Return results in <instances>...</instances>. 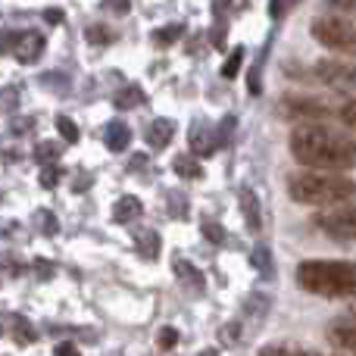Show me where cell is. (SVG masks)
Returning a JSON list of instances; mask_svg holds the SVG:
<instances>
[{"mask_svg":"<svg viewBox=\"0 0 356 356\" xmlns=\"http://www.w3.org/2000/svg\"><path fill=\"white\" fill-rule=\"evenodd\" d=\"M291 154L297 163L325 172L356 166V138H347L322 122H303L291 131Z\"/></svg>","mask_w":356,"mask_h":356,"instance_id":"6da1fadb","label":"cell"},{"mask_svg":"<svg viewBox=\"0 0 356 356\" xmlns=\"http://www.w3.org/2000/svg\"><path fill=\"white\" fill-rule=\"evenodd\" d=\"M297 284L319 297H353L356 263L353 259H303L297 266Z\"/></svg>","mask_w":356,"mask_h":356,"instance_id":"7a4b0ae2","label":"cell"},{"mask_svg":"<svg viewBox=\"0 0 356 356\" xmlns=\"http://www.w3.org/2000/svg\"><path fill=\"white\" fill-rule=\"evenodd\" d=\"M291 200L307 203V207H338L356 194V181L338 172H294L288 175Z\"/></svg>","mask_w":356,"mask_h":356,"instance_id":"3957f363","label":"cell"},{"mask_svg":"<svg viewBox=\"0 0 356 356\" xmlns=\"http://www.w3.org/2000/svg\"><path fill=\"white\" fill-rule=\"evenodd\" d=\"M313 38L338 54H356V22L344 13H322L313 19Z\"/></svg>","mask_w":356,"mask_h":356,"instance_id":"277c9868","label":"cell"},{"mask_svg":"<svg viewBox=\"0 0 356 356\" xmlns=\"http://www.w3.org/2000/svg\"><path fill=\"white\" fill-rule=\"evenodd\" d=\"M275 113L282 119H291V122H325V119L338 116L328 104L316 97H300V94H288L275 104Z\"/></svg>","mask_w":356,"mask_h":356,"instance_id":"5b68a950","label":"cell"},{"mask_svg":"<svg viewBox=\"0 0 356 356\" xmlns=\"http://www.w3.org/2000/svg\"><path fill=\"white\" fill-rule=\"evenodd\" d=\"M316 79L325 88L356 100V63H341V60H319L316 63Z\"/></svg>","mask_w":356,"mask_h":356,"instance_id":"8992f818","label":"cell"},{"mask_svg":"<svg viewBox=\"0 0 356 356\" xmlns=\"http://www.w3.org/2000/svg\"><path fill=\"white\" fill-rule=\"evenodd\" d=\"M316 225L334 241H356V203L325 209L316 216Z\"/></svg>","mask_w":356,"mask_h":356,"instance_id":"52a82bcc","label":"cell"},{"mask_svg":"<svg viewBox=\"0 0 356 356\" xmlns=\"http://www.w3.org/2000/svg\"><path fill=\"white\" fill-rule=\"evenodd\" d=\"M3 50H10L19 63H35L44 54V35L41 31H16L3 38Z\"/></svg>","mask_w":356,"mask_h":356,"instance_id":"ba28073f","label":"cell"},{"mask_svg":"<svg viewBox=\"0 0 356 356\" xmlns=\"http://www.w3.org/2000/svg\"><path fill=\"white\" fill-rule=\"evenodd\" d=\"M219 147H222L219 131L213 135V129H209L207 122H194V125H191V150H194L197 156H209V154H216Z\"/></svg>","mask_w":356,"mask_h":356,"instance_id":"9c48e42d","label":"cell"},{"mask_svg":"<svg viewBox=\"0 0 356 356\" xmlns=\"http://www.w3.org/2000/svg\"><path fill=\"white\" fill-rule=\"evenodd\" d=\"M328 341L341 350H356V319L353 316H341L328 325Z\"/></svg>","mask_w":356,"mask_h":356,"instance_id":"30bf717a","label":"cell"},{"mask_svg":"<svg viewBox=\"0 0 356 356\" xmlns=\"http://www.w3.org/2000/svg\"><path fill=\"white\" fill-rule=\"evenodd\" d=\"M144 138H147V147L150 150L169 147V141L175 138V122H172V119H154V122L147 125V131H144Z\"/></svg>","mask_w":356,"mask_h":356,"instance_id":"8fae6325","label":"cell"},{"mask_svg":"<svg viewBox=\"0 0 356 356\" xmlns=\"http://www.w3.org/2000/svg\"><path fill=\"white\" fill-rule=\"evenodd\" d=\"M104 144L113 150V154H122V150L131 144V129L122 122V119H113V122H106V129H104Z\"/></svg>","mask_w":356,"mask_h":356,"instance_id":"7c38bea8","label":"cell"},{"mask_svg":"<svg viewBox=\"0 0 356 356\" xmlns=\"http://www.w3.org/2000/svg\"><path fill=\"white\" fill-rule=\"evenodd\" d=\"M172 272H175V278H178V282H181L188 291H194V294H203V288H207V278H203V272L194 269L188 259H175V263H172Z\"/></svg>","mask_w":356,"mask_h":356,"instance_id":"4fadbf2b","label":"cell"},{"mask_svg":"<svg viewBox=\"0 0 356 356\" xmlns=\"http://www.w3.org/2000/svg\"><path fill=\"white\" fill-rule=\"evenodd\" d=\"M250 266L257 269V275L259 278H266L269 282L272 275H275V263H272V250H269V244L266 241H259V244H253V250H250Z\"/></svg>","mask_w":356,"mask_h":356,"instance_id":"5bb4252c","label":"cell"},{"mask_svg":"<svg viewBox=\"0 0 356 356\" xmlns=\"http://www.w3.org/2000/svg\"><path fill=\"white\" fill-rule=\"evenodd\" d=\"M238 200H241V213H244L247 228H250V232H259V228H263V219H259V200H257V194H253L250 188H241Z\"/></svg>","mask_w":356,"mask_h":356,"instance_id":"9a60e30c","label":"cell"},{"mask_svg":"<svg viewBox=\"0 0 356 356\" xmlns=\"http://www.w3.org/2000/svg\"><path fill=\"white\" fill-rule=\"evenodd\" d=\"M141 213H144L141 200H138V197H131V194H125L122 200H116V207H113V219H116L119 225H125V222H135Z\"/></svg>","mask_w":356,"mask_h":356,"instance_id":"2e32d148","label":"cell"},{"mask_svg":"<svg viewBox=\"0 0 356 356\" xmlns=\"http://www.w3.org/2000/svg\"><path fill=\"white\" fill-rule=\"evenodd\" d=\"M269 307H272L269 294H263V291H253V294L247 297V303H244V313H247V319H253V325H259V322L266 319V313H269Z\"/></svg>","mask_w":356,"mask_h":356,"instance_id":"e0dca14e","label":"cell"},{"mask_svg":"<svg viewBox=\"0 0 356 356\" xmlns=\"http://www.w3.org/2000/svg\"><path fill=\"white\" fill-rule=\"evenodd\" d=\"M135 247L144 259H156L160 257V234H156L154 228H141V232L135 234Z\"/></svg>","mask_w":356,"mask_h":356,"instance_id":"ac0fdd59","label":"cell"},{"mask_svg":"<svg viewBox=\"0 0 356 356\" xmlns=\"http://www.w3.org/2000/svg\"><path fill=\"white\" fill-rule=\"evenodd\" d=\"M144 100H147V94H144L141 85H125L122 91L113 97V104H116V110H131V106H141Z\"/></svg>","mask_w":356,"mask_h":356,"instance_id":"d6986e66","label":"cell"},{"mask_svg":"<svg viewBox=\"0 0 356 356\" xmlns=\"http://www.w3.org/2000/svg\"><path fill=\"white\" fill-rule=\"evenodd\" d=\"M172 172L181 175V178H200L203 166H200V160H197V156L181 154V156H175V160H172Z\"/></svg>","mask_w":356,"mask_h":356,"instance_id":"ffe728a7","label":"cell"},{"mask_svg":"<svg viewBox=\"0 0 356 356\" xmlns=\"http://www.w3.org/2000/svg\"><path fill=\"white\" fill-rule=\"evenodd\" d=\"M181 35H184V25L181 22H169V25H163V29H156L150 38H154L156 47H172Z\"/></svg>","mask_w":356,"mask_h":356,"instance_id":"44dd1931","label":"cell"},{"mask_svg":"<svg viewBox=\"0 0 356 356\" xmlns=\"http://www.w3.org/2000/svg\"><path fill=\"white\" fill-rule=\"evenodd\" d=\"M10 332H13V338H16V344H31V341L38 338L35 328H31L22 316H10Z\"/></svg>","mask_w":356,"mask_h":356,"instance_id":"7402d4cb","label":"cell"},{"mask_svg":"<svg viewBox=\"0 0 356 356\" xmlns=\"http://www.w3.org/2000/svg\"><path fill=\"white\" fill-rule=\"evenodd\" d=\"M259 356H319L307 347H297V344H269L259 350Z\"/></svg>","mask_w":356,"mask_h":356,"instance_id":"603a6c76","label":"cell"},{"mask_svg":"<svg viewBox=\"0 0 356 356\" xmlns=\"http://www.w3.org/2000/svg\"><path fill=\"white\" fill-rule=\"evenodd\" d=\"M200 232L209 238V244H225V238H228V234H225V228H222L216 219H207V216H203V219H200Z\"/></svg>","mask_w":356,"mask_h":356,"instance_id":"cb8c5ba5","label":"cell"},{"mask_svg":"<svg viewBox=\"0 0 356 356\" xmlns=\"http://www.w3.org/2000/svg\"><path fill=\"white\" fill-rule=\"evenodd\" d=\"M334 113H338V119L347 125L350 131H356V100H341L338 106H334Z\"/></svg>","mask_w":356,"mask_h":356,"instance_id":"d4e9b609","label":"cell"},{"mask_svg":"<svg viewBox=\"0 0 356 356\" xmlns=\"http://www.w3.org/2000/svg\"><path fill=\"white\" fill-rule=\"evenodd\" d=\"M35 160L41 163V166H50L54 160H60V144H38L35 147Z\"/></svg>","mask_w":356,"mask_h":356,"instance_id":"484cf974","label":"cell"},{"mask_svg":"<svg viewBox=\"0 0 356 356\" xmlns=\"http://www.w3.org/2000/svg\"><path fill=\"white\" fill-rule=\"evenodd\" d=\"M241 63H244V47H234L232 54H228L225 66H222V75H225V79H234L238 69H241Z\"/></svg>","mask_w":356,"mask_h":356,"instance_id":"4316f807","label":"cell"},{"mask_svg":"<svg viewBox=\"0 0 356 356\" xmlns=\"http://www.w3.org/2000/svg\"><path fill=\"white\" fill-rule=\"evenodd\" d=\"M35 222H38V228H41V234H56V228H60L56 216L47 213V209H38V213H35Z\"/></svg>","mask_w":356,"mask_h":356,"instance_id":"83f0119b","label":"cell"},{"mask_svg":"<svg viewBox=\"0 0 356 356\" xmlns=\"http://www.w3.org/2000/svg\"><path fill=\"white\" fill-rule=\"evenodd\" d=\"M56 131H60V135L66 138L69 144H75V141H79V125H75L69 116H56Z\"/></svg>","mask_w":356,"mask_h":356,"instance_id":"f1b7e54d","label":"cell"},{"mask_svg":"<svg viewBox=\"0 0 356 356\" xmlns=\"http://www.w3.org/2000/svg\"><path fill=\"white\" fill-rule=\"evenodd\" d=\"M85 38H88L91 44H110V41H113V31L106 29V25H88Z\"/></svg>","mask_w":356,"mask_h":356,"instance_id":"f546056e","label":"cell"},{"mask_svg":"<svg viewBox=\"0 0 356 356\" xmlns=\"http://www.w3.org/2000/svg\"><path fill=\"white\" fill-rule=\"evenodd\" d=\"M247 6V0H216L213 3V13H216V19H222L225 16V13H238V10H244Z\"/></svg>","mask_w":356,"mask_h":356,"instance_id":"4dcf8cb0","label":"cell"},{"mask_svg":"<svg viewBox=\"0 0 356 356\" xmlns=\"http://www.w3.org/2000/svg\"><path fill=\"white\" fill-rule=\"evenodd\" d=\"M219 338H222V344L234 347V344H238V338H241V325H238V322H228V325H222Z\"/></svg>","mask_w":356,"mask_h":356,"instance_id":"1f68e13d","label":"cell"},{"mask_svg":"<svg viewBox=\"0 0 356 356\" xmlns=\"http://www.w3.org/2000/svg\"><path fill=\"white\" fill-rule=\"evenodd\" d=\"M104 10L113 13V16H125L131 10V0H104Z\"/></svg>","mask_w":356,"mask_h":356,"instance_id":"d6a6232c","label":"cell"},{"mask_svg":"<svg viewBox=\"0 0 356 356\" xmlns=\"http://www.w3.org/2000/svg\"><path fill=\"white\" fill-rule=\"evenodd\" d=\"M60 181V169L50 163V166H44L41 169V188H54V184Z\"/></svg>","mask_w":356,"mask_h":356,"instance_id":"836d02e7","label":"cell"},{"mask_svg":"<svg viewBox=\"0 0 356 356\" xmlns=\"http://www.w3.org/2000/svg\"><path fill=\"white\" fill-rule=\"evenodd\" d=\"M294 3H297V0H269V16H272V19L284 16V13H288Z\"/></svg>","mask_w":356,"mask_h":356,"instance_id":"e575fe53","label":"cell"},{"mask_svg":"<svg viewBox=\"0 0 356 356\" xmlns=\"http://www.w3.org/2000/svg\"><path fill=\"white\" fill-rule=\"evenodd\" d=\"M175 344H178V332H175V328H160V347H163V350H172Z\"/></svg>","mask_w":356,"mask_h":356,"instance_id":"d590c367","label":"cell"},{"mask_svg":"<svg viewBox=\"0 0 356 356\" xmlns=\"http://www.w3.org/2000/svg\"><path fill=\"white\" fill-rule=\"evenodd\" d=\"M332 13H356V0H325Z\"/></svg>","mask_w":356,"mask_h":356,"instance_id":"8d00e7d4","label":"cell"},{"mask_svg":"<svg viewBox=\"0 0 356 356\" xmlns=\"http://www.w3.org/2000/svg\"><path fill=\"white\" fill-rule=\"evenodd\" d=\"M209 38H213V47H225V25H222V19H216Z\"/></svg>","mask_w":356,"mask_h":356,"instance_id":"74e56055","label":"cell"},{"mask_svg":"<svg viewBox=\"0 0 356 356\" xmlns=\"http://www.w3.org/2000/svg\"><path fill=\"white\" fill-rule=\"evenodd\" d=\"M16 104H19V94H16V88H6V91H3V110L6 113H16Z\"/></svg>","mask_w":356,"mask_h":356,"instance_id":"f35d334b","label":"cell"},{"mask_svg":"<svg viewBox=\"0 0 356 356\" xmlns=\"http://www.w3.org/2000/svg\"><path fill=\"white\" fill-rule=\"evenodd\" d=\"M54 356H81V353H79V347H75L72 341H60V344H56V350H54Z\"/></svg>","mask_w":356,"mask_h":356,"instance_id":"ab89813d","label":"cell"},{"mask_svg":"<svg viewBox=\"0 0 356 356\" xmlns=\"http://www.w3.org/2000/svg\"><path fill=\"white\" fill-rule=\"evenodd\" d=\"M41 81H44V85H60V91L69 85L66 75H60V72H47V75H41Z\"/></svg>","mask_w":356,"mask_h":356,"instance_id":"60d3db41","label":"cell"},{"mask_svg":"<svg viewBox=\"0 0 356 356\" xmlns=\"http://www.w3.org/2000/svg\"><path fill=\"white\" fill-rule=\"evenodd\" d=\"M44 22L60 25L63 22V10H56V6H47V10H44Z\"/></svg>","mask_w":356,"mask_h":356,"instance_id":"b9f144b4","label":"cell"},{"mask_svg":"<svg viewBox=\"0 0 356 356\" xmlns=\"http://www.w3.org/2000/svg\"><path fill=\"white\" fill-rule=\"evenodd\" d=\"M232 129H234V119L228 116L225 122L219 125V141H222V144H228V138H232Z\"/></svg>","mask_w":356,"mask_h":356,"instance_id":"7bdbcfd3","label":"cell"},{"mask_svg":"<svg viewBox=\"0 0 356 356\" xmlns=\"http://www.w3.org/2000/svg\"><path fill=\"white\" fill-rule=\"evenodd\" d=\"M31 125H35L31 119H16V122L10 125V131L13 135H22V131H31Z\"/></svg>","mask_w":356,"mask_h":356,"instance_id":"ee69618b","label":"cell"},{"mask_svg":"<svg viewBox=\"0 0 356 356\" xmlns=\"http://www.w3.org/2000/svg\"><path fill=\"white\" fill-rule=\"evenodd\" d=\"M35 269H38V275H41V278L54 275V266H50L47 259H35Z\"/></svg>","mask_w":356,"mask_h":356,"instance_id":"f6af8a7d","label":"cell"},{"mask_svg":"<svg viewBox=\"0 0 356 356\" xmlns=\"http://www.w3.org/2000/svg\"><path fill=\"white\" fill-rule=\"evenodd\" d=\"M200 356H219V353H216V350H203Z\"/></svg>","mask_w":356,"mask_h":356,"instance_id":"bcb514c9","label":"cell"},{"mask_svg":"<svg viewBox=\"0 0 356 356\" xmlns=\"http://www.w3.org/2000/svg\"><path fill=\"white\" fill-rule=\"evenodd\" d=\"M347 316H353V319H356V300H353V307H350V313H347Z\"/></svg>","mask_w":356,"mask_h":356,"instance_id":"7dc6e473","label":"cell"}]
</instances>
